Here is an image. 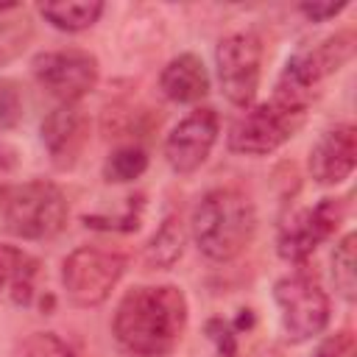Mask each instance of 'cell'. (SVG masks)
Listing matches in <instances>:
<instances>
[{"mask_svg": "<svg viewBox=\"0 0 357 357\" xmlns=\"http://www.w3.org/2000/svg\"><path fill=\"white\" fill-rule=\"evenodd\" d=\"M343 220V201L340 198H321L312 206L298 209L290 215L276 237V251L287 262H304L324 240H329Z\"/></svg>", "mask_w": 357, "mask_h": 357, "instance_id": "9c48e42d", "label": "cell"}, {"mask_svg": "<svg viewBox=\"0 0 357 357\" xmlns=\"http://www.w3.org/2000/svg\"><path fill=\"white\" fill-rule=\"evenodd\" d=\"M190 231L204 257H209L212 262H229L240 257L254 240V204L234 187L209 190L192 209Z\"/></svg>", "mask_w": 357, "mask_h": 357, "instance_id": "7a4b0ae2", "label": "cell"}, {"mask_svg": "<svg viewBox=\"0 0 357 357\" xmlns=\"http://www.w3.org/2000/svg\"><path fill=\"white\" fill-rule=\"evenodd\" d=\"M14 165H17V153H14V148L0 145V198H3V192L11 187L8 178H11V173H14Z\"/></svg>", "mask_w": 357, "mask_h": 357, "instance_id": "603a6c76", "label": "cell"}, {"mask_svg": "<svg viewBox=\"0 0 357 357\" xmlns=\"http://www.w3.org/2000/svg\"><path fill=\"white\" fill-rule=\"evenodd\" d=\"M354 243H357V237L354 234H346L335 245V254H332V279H335L337 293L346 301H354L357 298V257H354Z\"/></svg>", "mask_w": 357, "mask_h": 357, "instance_id": "ac0fdd59", "label": "cell"}, {"mask_svg": "<svg viewBox=\"0 0 357 357\" xmlns=\"http://www.w3.org/2000/svg\"><path fill=\"white\" fill-rule=\"evenodd\" d=\"M206 335H209V340L218 346L220 357H234V354H237V335H234V326L226 324L223 318H212V321L206 324Z\"/></svg>", "mask_w": 357, "mask_h": 357, "instance_id": "44dd1931", "label": "cell"}, {"mask_svg": "<svg viewBox=\"0 0 357 357\" xmlns=\"http://www.w3.org/2000/svg\"><path fill=\"white\" fill-rule=\"evenodd\" d=\"M89 137L86 114L75 103H59L45 120H42V145L47 148L56 167L67 170L84 151Z\"/></svg>", "mask_w": 357, "mask_h": 357, "instance_id": "7c38bea8", "label": "cell"}, {"mask_svg": "<svg viewBox=\"0 0 357 357\" xmlns=\"http://www.w3.org/2000/svg\"><path fill=\"white\" fill-rule=\"evenodd\" d=\"M357 165V128L340 123L321 134L310 151V176L318 184H340L354 173Z\"/></svg>", "mask_w": 357, "mask_h": 357, "instance_id": "8fae6325", "label": "cell"}, {"mask_svg": "<svg viewBox=\"0 0 357 357\" xmlns=\"http://www.w3.org/2000/svg\"><path fill=\"white\" fill-rule=\"evenodd\" d=\"M25 114V98L17 81L0 78V134L11 131Z\"/></svg>", "mask_w": 357, "mask_h": 357, "instance_id": "ffe728a7", "label": "cell"}, {"mask_svg": "<svg viewBox=\"0 0 357 357\" xmlns=\"http://www.w3.org/2000/svg\"><path fill=\"white\" fill-rule=\"evenodd\" d=\"M14 8H20V6H17V3H0V14H3V11H14Z\"/></svg>", "mask_w": 357, "mask_h": 357, "instance_id": "d4e9b609", "label": "cell"}, {"mask_svg": "<svg viewBox=\"0 0 357 357\" xmlns=\"http://www.w3.org/2000/svg\"><path fill=\"white\" fill-rule=\"evenodd\" d=\"M36 259L14 245L0 243V296H11L17 304H28L33 296Z\"/></svg>", "mask_w": 357, "mask_h": 357, "instance_id": "5bb4252c", "label": "cell"}, {"mask_svg": "<svg viewBox=\"0 0 357 357\" xmlns=\"http://www.w3.org/2000/svg\"><path fill=\"white\" fill-rule=\"evenodd\" d=\"M33 78L39 86L53 95L59 103H78L98 84V59L86 50H47L31 61Z\"/></svg>", "mask_w": 357, "mask_h": 357, "instance_id": "ba28073f", "label": "cell"}, {"mask_svg": "<svg viewBox=\"0 0 357 357\" xmlns=\"http://www.w3.org/2000/svg\"><path fill=\"white\" fill-rule=\"evenodd\" d=\"M218 134H220V123H218L215 109L209 106L195 109L187 117H181L165 137V159L170 170L178 176L195 173L212 153Z\"/></svg>", "mask_w": 357, "mask_h": 357, "instance_id": "30bf717a", "label": "cell"}, {"mask_svg": "<svg viewBox=\"0 0 357 357\" xmlns=\"http://www.w3.org/2000/svg\"><path fill=\"white\" fill-rule=\"evenodd\" d=\"M184 240H187V234H184L181 220H178L176 215L165 218V223L156 229V234H153V237L148 240V245H145V259H148V265H153V268H170V265L181 257Z\"/></svg>", "mask_w": 357, "mask_h": 357, "instance_id": "2e32d148", "label": "cell"}, {"mask_svg": "<svg viewBox=\"0 0 357 357\" xmlns=\"http://www.w3.org/2000/svg\"><path fill=\"white\" fill-rule=\"evenodd\" d=\"M14 357H75V351L50 332H33L17 343Z\"/></svg>", "mask_w": 357, "mask_h": 357, "instance_id": "d6986e66", "label": "cell"}, {"mask_svg": "<svg viewBox=\"0 0 357 357\" xmlns=\"http://www.w3.org/2000/svg\"><path fill=\"white\" fill-rule=\"evenodd\" d=\"M307 109L271 98L265 103L248 106L229 131V151L245 156H265L282 148L301 126Z\"/></svg>", "mask_w": 357, "mask_h": 357, "instance_id": "277c9868", "label": "cell"}, {"mask_svg": "<svg viewBox=\"0 0 357 357\" xmlns=\"http://www.w3.org/2000/svg\"><path fill=\"white\" fill-rule=\"evenodd\" d=\"M310 357H343V340L340 337H326L315 346Z\"/></svg>", "mask_w": 357, "mask_h": 357, "instance_id": "cb8c5ba5", "label": "cell"}, {"mask_svg": "<svg viewBox=\"0 0 357 357\" xmlns=\"http://www.w3.org/2000/svg\"><path fill=\"white\" fill-rule=\"evenodd\" d=\"M148 167V153L142 145H120L117 151L109 153L103 165V178L112 184H128L139 178Z\"/></svg>", "mask_w": 357, "mask_h": 357, "instance_id": "e0dca14e", "label": "cell"}, {"mask_svg": "<svg viewBox=\"0 0 357 357\" xmlns=\"http://www.w3.org/2000/svg\"><path fill=\"white\" fill-rule=\"evenodd\" d=\"M215 67L226 100L248 109L262 78V42L248 31L223 36L215 47Z\"/></svg>", "mask_w": 357, "mask_h": 357, "instance_id": "52a82bcc", "label": "cell"}, {"mask_svg": "<svg viewBox=\"0 0 357 357\" xmlns=\"http://www.w3.org/2000/svg\"><path fill=\"white\" fill-rule=\"evenodd\" d=\"M187 312V298L176 284H139L120 298L112 335L134 357H165L181 340Z\"/></svg>", "mask_w": 357, "mask_h": 357, "instance_id": "6da1fadb", "label": "cell"}, {"mask_svg": "<svg viewBox=\"0 0 357 357\" xmlns=\"http://www.w3.org/2000/svg\"><path fill=\"white\" fill-rule=\"evenodd\" d=\"M39 14L53 28L67 31V33H78V31L92 28L100 20L103 3H98V0H89V3H45V6H39Z\"/></svg>", "mask_w": 357, "mask_h": 357, "instance_id": "9a60e30c", "label": "cell"}, {"mask_svg": "<svg viewBox=\"0 0 357 357\" xmlns=\"http://www.w3.org/2000/svg\"><path fill=\"white\" fill-rule=\"evenodd\" d=\"M67 223L64 192L45 178L11 184L0 198V226L20 240H47Z\"/></svg>", "mask_w": 357, "mask_h": 357, "instance_id": "3957f363", "label": "cell"}, {"mask_svg": "<svg viewBox=\"0 0 357 357\" xmlns=\"http://www.w3.org/2000/svg\"><path fill=\"white\" fill-rule=\"evenodd\" d=\"M343 8H346V3H301L298 6V11L312 22H324L329 17H337Z\"/></svg>", "mask_w": 357, "mask_h": 357, "instance_id": "7402d4cb", "label": "cell"}, {"mask_svg": "<svg viewBox=\"0 0 357 357\" xmlns=\"http://www.w3.org/2000/svg\"><path fill=\"white\" fill-rule=\"evenodd\" d=\"M126 273V257L95 245H78L61 265V284L75 307H98L109 298Z\"/></svg>", "mask_w": 357, "mask_h": 357, "instance_id": "5b68a950", "label": "cell"}, {"mask_svg": "<svg viewBox=\"0 0 357 357\" xmlns=\"http://www.w3.org/2000/svg\"><path fill=\"white\" fill-rule=\"evenodd\" d=\"M273 301L279 307V321L290 343L312 340L329 324V296L307 273L282 276L273 284Z\"/></svg>", "mask_w": 357, "mask_h": 357, "instance_id": "8992f818", "label": "cell"}, {"mask_svg": "<svg viewBox=\"0 0 357 357\" xmlns=\"http://www.w3.org/2000/svg\"><path fill=\"white\" fill-rule=\"evenodd\" d=\"M159 89L173 103H198L209 92V73L195 53H181L165 64Z\"/></svg>", "mask_w": 357, "mask_h": 357, "instance_id": "4fadbf2b", "label": "cell"}]
</instances>
